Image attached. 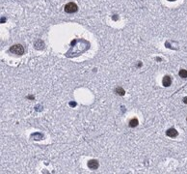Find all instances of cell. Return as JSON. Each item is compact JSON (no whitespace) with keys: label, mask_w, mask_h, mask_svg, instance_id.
Listing matches in <instances>:
<instances>
[{"label":"cell","mask_w":187,"mask_h":174,"mask_svg":"<svg viewBox=\"0 0 187 174\" xmlns=\"http://www.w3.org/2000/svg\"><path fill=\"white\" fill-rule=\"evenodd\" d=\"M10 52L14 53V54H16V55H22L23 53H24V48H23V46L21 45H14L10 47Z\"/></svg>","instance_id":"cell-1"},{"label":"cell","mask_w":187,"mask_h":174,"mask_svg":"<svg viewBox=\"0 0 187 174\" xmlns=\"http://www.w3.org/2000/svg\"><path fill=\"white\" fill-rule=\"evenodd\" d=\"M178 74L180 76V78H182V79H187V71H186V70L181 69V70L179 71Z\"/></svg>","instance_id":"cell-9"},{"label":"cell","mask_w":187,"mask_h":174,"mask_svg":"<svg viewBox=\"0 0 187 174\" xmlns=\"http://www.w3.org/2000/svg\"><path fill=\"white\" fill-rule=\"evenodd\" d=\"M166 135H167V136L173 138V137H177V136L178 135V133H177V131L176 129L172 128V129H169V130L166 132Z\"/></svg>","instance_id":"cell-4"},{"label":"cell","mask_w":187,"mask_h":174,"mask_svg":"<svg viewBox=\"0 0 187 174\" xmlns=\"http://www.w3.org/2000/svg\"><path fill=\"white\" fill-rule=\"evenodd\" d=\"M64 10H65V12L68 13V14H73V13L77 12L78 7H77V5H76L74 2H69V3H68V4L65 6Z\"/></svg>","instance_id":"cell-2"},{"label":"cell","mask_w":187,"mask_h":174,"mask_svg":"<svg viewBox=\"0 0 187 174\" xmlns=\"http://www.w3.org/2000/svg\"><path fill=\"white\" fill-rule=\"evenodd\" d=\"M138 124H139L138 119H137V118H132V119L129 121L128 125H129V127H130V128H135V127H137V126H138Z\"/></svg>","instance_id":"cell-6"},{"label":"cell","mask_w":187,"mask_h":174,"mask_svg":"<svg viewBox=\"0 0 187 174\" xmlns=\"http://www.w3.org/2000/svg\"><path fill=\"white\" fill-rule=\"evenodd\" d=\"M183 102H184V104L187 105V97H184V98H183Z\"/></svg>","instance_id":"cell-10"},{"label":"cell","mask_w":187,"mask_h":174,"mask_svg":"<svg viewBox=\"0 0 187 174\" xmlns=\"http://www.w3.org/2000/svg\"><path fill=\"white\" fill-rule=\"evenodd\" d=\"M88 167L90 169H93V170L97 169L99 167V162L97 160H91V161H89L88 162Z\"/></svg>","instance_id":"cell-3"},{"label":"cell","mask_w":187,"mask_h":174,"mask_svg":"<svg viewBox=\"0 0 187 174\" xmlns=\"http://www.w3.org/2000/svg\"><path fill=\"white\" fill-rule=\"evenodd\" d=\"M168 1H176V0H168Z\"/></svg>","instance_id":"cell-12"},{"label":"cell","mask_w":187,"mask_h":174,"mask_svg":"<svg viewBox=\"0 0 187 174\" xmlns=\"http://www.w3.org/2000/svg\"><path fill=\"white\" fill-rule=\"evenodd\" d=\"M186 121H187V118H186Z\"/></svg>","instance_id":"cell-13"},{"label":"cell","mask_w":187,"mask_h":174,"mask_svg":"<svg viewBox=\"0 0 187 174\" xmlns=\"http://www.w3.org/2000/svg\"><path fill=\"white\" fill-rule=\"evenodd\" d=\"M115 92H116V94L121 95V96H124V95H125V91L122 87H117V88L115 89Z\"/></svg>","instance_id":"cell-8"},{"label":"cell","mask_w":187,"mask_h":174,"mask_svg":"<svg viewBox=\"0 0 187 174\" xmlns=\"http://www.w3.org/2000/svg\"><path fill=\"white\" fill-rule=\"evenodd\" d=\"M69 105H71L72 107H75V106H76V104H75V103H71Z\"/></svg>","instance_id":"cell-11"},{"label":"cell","mask_w":187,"mask_h":174,"mask_svg":"<svg viewBox=\"0 0 187 174\" xmlns=\"http://www.w3.org/2000/svg\"><path fill=\"white\" fill-rule=\"evenodd\" d=\"M171 83H172V79H171V77H170V76H165L164 78H163V80H162V84H163V86H165V87H169V86L171 85Z\"/></svg>","instance_id":"cell-5"},{"label":"cell","mask_w":187,"mask_h":174,"mask_svg":"<svg viewBox=\"0 0 187 174\" xmlns=\"http://www.w3.org/2000/svg\"><path fill=\"white\" fill-rule=\"evenodd\" d=\"M34 45H35V47L37 48V49H41V48H42L43 47V42H42L41 40H38L37 42H35V44H34Z\"/></svg>","instance_id":"cell-7"}]
</instances>
